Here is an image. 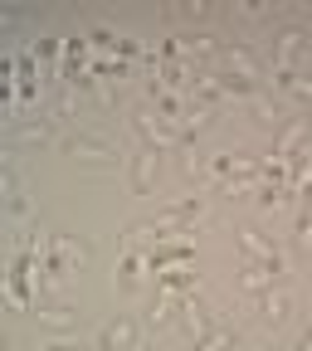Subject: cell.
Listing matches in <instances>:
<instances>
[{"instance_id": "1", "label": "cell", "mask_w": 312, "mask_h": 351, "mask_svg": "<svg viewBox=\"0 0 312 351\" xmlns=\"http://www.w3.org/2000/svg\"><path fill=\"white\" fill-rule=\"evenodd\" d=\"M127 337H132V332H127V322H117V327H108V332H103V341H108V346H117V341H127Z\"/></svg>"}]
</instances>
